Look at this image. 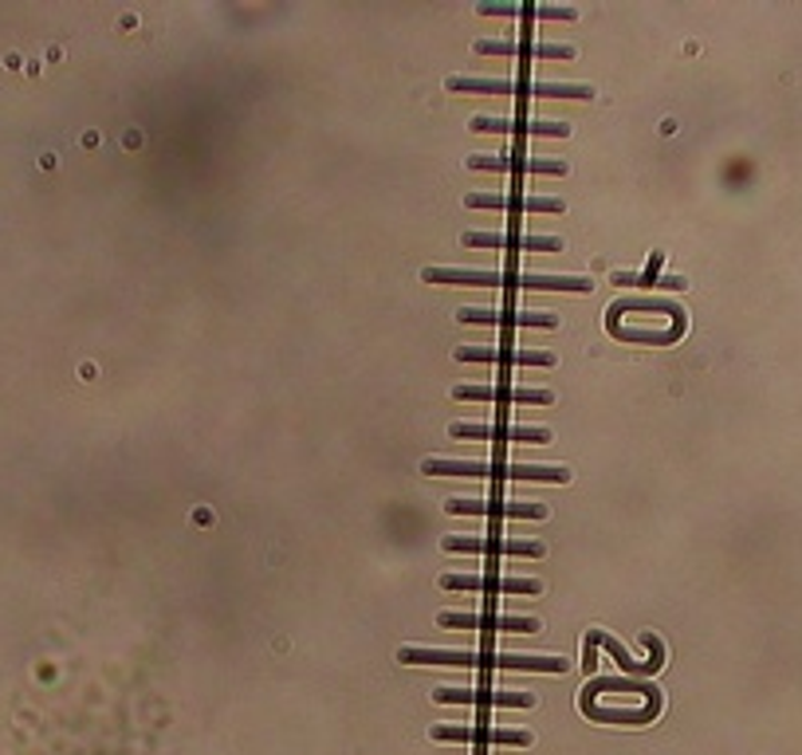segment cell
I'll list each match as a JSON object with an SVG mask.
<instances>
[{
    "label": "cell",
    "instance_id": "cell-16",
    "mask_svg": "<svg viewBox=\"0 0 802 755\" xmlns=\"http://www.w3.org/2000/svg\"><path fill=\"white\" fill-rule=\"evenodd\" d=\"M425 284H476V287H504V272H460V268H425Z\"/></svg>",
    "mask_w": 802,
    "mask_h": 755
},
{
    "label": "cell",
    "instance_id": "cell-24",
    "mask_svg": "<svg viewBox=\"0 0 802 755\" xmlns=\"http://www.w3.org/2000/svg\"><path fill=\"white\" fill-rule=\"evenodd\" d=\"M508 406H555V390H527V386H516L508 394Z\"/></svg>",
    "mask_w": 802,
    "mask_h": 755
},
{
    "label": "cell",
    "instance_id": "cell-21",
    "mask_svg": "<svg viewBox=\"0 0 802 755\" xmlns=\"http://www.w3.org/2000/svg\"><path fill=\"white\" fill-rule=\"evenodd\" d=\"M684 327H669V330H638V327H613L610 335L621 343H653V347H664V343H677L681 339Z\"/></svg>",
    "mask_w": 802,
    "mask_h": 755
},
{
    "label": "cell",
    "instance_id": "cell-18",
    "mask_svg": "<svg viewBox=\"0 0 802 755\" xmlns=\"http://www.w3.org/2000/svg\"><path fill=\"white\" fill-rule=\"evenodd\" d=\"M445 88L453 95H519V83H508V79H468V75H453Z\"/></svg>",
    "mask_w": 802,
    "mask_h": 755
},
{
    "label": "cell",
    "instance_id": "cell-25",
    "mask_svg": "<svg viewBox=\"0 0 802 755\" xmlns=\"http://www.w3.org/2000/svg\"><path fill=\"white\" fill-rule=\"evenodd\" d=\"M473 131H480V134H516V131H524V126H519V122H511V119H488V114H476Z\"/></svg>",
    "mask_w": 802,
    "mask_h": 755
},
{
    "label": "cell",
    "instance_id": "cell-26",
    "mask_svg": "<svg viewBox=\"0 0 802 755\" xmlns=\"http://www.w3.org/2000/svg\"><path fill=\"white\" fill-rule=\"evenodd\" d=\"M476 12H480V17H524V4H508V0H480V4H476Z\"/></svg>",
    "mask_w": 802,
    "mask_h": 755
},
{
    "label": "cell",
    "instance_id": "cell-15",
    "mask_svg": "<svg viewBox=\"0 0 802 755\" xmlns=\"http://www.w3.org/2000/svg\"><path fill=\"white\" fill-rule=\"evenodd\" d=\"M422 472L425 477H504V465H484V460H440L429 457L422 460Z\"/></svg>",
    "mask_w": 802,
    "mask_h": 755
},
{
    "label": "cell",
    "instance_id": "cell-10",
    "mask_svg": "<svg viewBox=\"0 0 802 755\" xmlns=\"http://www.w3.org/2000/svg\"><path fill=\"white\" fill-rule=\"evenodd\" d=\"M440 630H511V634H535L539 622L535 618H496V614H437Z\"/></svg>",
    "mask_w": 802,
    "mask_h": 755
},
{
    "label": "cell",
    "instance_id": "cell-6",
    "mask_svg": "<svg viewBox=\"0 0 802 755\" xmlns=\"http://www.w3.org/2000/svg\"><path fill=\"white\" fill-rule=\"evenodd\" d=\"M402 665H453V669H496V653H473V650H397Z\"/></svg>",
    "mask_w": 802,
    "mask_h": 755
},
{
    "label": "cell",
    "instance_id": "cell-4",
    "mask_svg": "<svg viewBox=\"0 0 802 755\" xmlns=\"http://www.w3.org/2000/svg\"><path fill=\"white\" fill-rule=\"evenodd\" d=\"M468 208H496V213H551L559 217L562 201L559 197H527V193H468Z\"/></svg>",
    "mask_w": 802,
    "mask_h": 755
},
{
    "label": "cell",
    "instance_id": "cell-14",
    "mask_svg": "<svg viewBox=\"0 0 802 755\" xmlns=\"http://www.w3.org/2000/svg\"><path fill=\"white\" fill-rule=\"evenodd\" d=\"M578 708H582V716H590V721H598V724H649L657 712H661V696H657V701H646L641 708H602V704L582 696Z\"/></svg>",
    "mask_w": 802,
    "mask_h": 755
},
{
    "label": "cell",
    "instance_id": "cell-11",
    "mask_svg": "<svg viewBox=\"0 0 802 755\" xmlns=\"http://www.w3.org/2000/svg\"><path fill=\"white\" fill-rule=\"evenodd\" d=\"M460 323H484V327H559V315L547 312H484V307H460Z\"/></svg>",
    "mask_w": 802,
    "mask_h": 755
},
{
    "label": "cell",
    "instance_id": "cell-22",
    "mask_svg": "<svg viewBox=\"0 0 802 755\" xmlns=\"http://www.w3.org/2000/svg\"><path fill=\"white\" fill-rule=\"evenodd\" d=\"M527 95H539V99H590L595 88H582V83H531Z\"/></svg>",
    "mask_w": 802,
    "mask_h": 755
},
{
    "label": "cell",
    "instance_id": "cell-13",
    "mask_svg": "<svg viewBox=\"0 0 802 755\" xmlns=\"http://www.w3.org/2000/svg\"><path fill=\"white\" fill-rule=\"evenodd\" d=\"M440 704H496V708H531L535 693H488V688H437Z\"/></svg>",
    "mask_w": 802,
    "mask_h": 755
},
{
    "label": "cell",
    "instance_id": "cell-8",
    "mask_svg": "<svg viewBox=\"0 0 802 755\" xmlns=\"http://www.w3.org/2000/svg\"><path fill=\"white\" fill-rule=\"evenodd\" d=\"M587 642H590V645H602V650L610 653L613 661H618V669H621V673H638V677H641V673H657V669L664 665V645L657 642L653 634H641V642L649 645V661H633L630 653H626V645H621V642H613V637L606 634V630H590V634H587Z\"/></svg>",
    "mask_w": 802,
    "mask_h": 755
},
{
    "label": "cell",
    "instance_id": "cell-12",
    "mask_svg": "<svg viewBox=\"0 0 802 755\" xmlns=\"http://www.w3.org/2000/svg\"><path fill=\"white\" fill-rule=\"evenodd\" d=\"M449 516H511V520H544V503H496V500H449Z\"/></svg>",
    "mask_w": 802,
    "mask_h": 755
},
{
    "label": "cell",
    "instance_id": "cell-23",
    "mask_svg": "<svg viewBox=\"0 0 802 755\" xmlns=\"http://www.w3.org/2000/svg\"><path fill=\"white\" fill-rule=\"evenodd\" d=\"M511 386L496 382V386H457L453 390V398L457 401H508Z\"/></svg>",
    "mask_w": 802,
    "mask_h": 755
},
{
    "label": "cell",
    "instance_id": "cell-3",
    "mask_svg": "<svg viewBox=\"0 0 802 755\" xmlns=\"http://www.w3.org/2000/svg\"><path fill=\"white\" fill-rule=\"evenodd\" d=\"M440 591H484V594H544V582L508 579V574H440Z\"/></svg>",
    "mask_w": 802,
    "mask_h": 755
},
{
    "label": "cell",
    "instance_id": "cell-7",
    "mask_svg": "<svg viewBox=\"0 0 802 755\" xmlns=\"http://www.w3.org/2000/svg\"><path fill=\"white\" fill-rule=\"evenodd\" d=\"M453 441H524V445H547L551 441V429H535V426H449Z\"/></svg>",
    "mask_w": 802,
    "mask_h": 755
},
{
    "label": "cell",
    "instance_id": "cell-1",
    "mask_svg": "<svg viewBox=\"0 0 802 755\" xmlns=\"http://www.w3.org/2000/svg\"><path fill=\"white\" fill-rule=\"evenodd\" d=\"M440 548L453 555H524L539 559L544 543L539 539H508V535H445Z\"/></svg>",
    "mask_w": 802,
    "mask_h": 755
},
{
    "label": "cell",
    "instance_id": "cell-5",
    "mask_svg": "<svg viewBox=\"0 0 802 755\" xmlns=\"http://www.w3.org/2000/svg\"><path fill=\"white\" fill-rule=\"evenodd\" d=\"M457 363H500V366H555V350H527V347H457Z\"/></svg>",
    "mask_w": 802,
    "mask_h": 755
},
{
    "label": "cell",
    "instance_id": "cell-9",
    "mask_svg": "<svg viewBox=\"0 0 802 755\" xmlns=\"http://www.w3.org/2000/svg\"><path fill=\"white\" fill-rule=\"evenodd\" d=\"M465 248H511V252H562L559 236H519V233H465Z\"/></svg>",
    "mask_w": 802,
    "mask_h": 755
},
{
    "label": "cell",
    "instance_id": "cell-20",
    "mask_svg": "<svg viewBox=\"0 0 802 755\" xmlns=\"http://www.w3.org/2000/svg\"><path fill=\"white\" fill-rule=\"evenodd\" d=\"M621 312H653V315H669L673 323H684V312L677 304H669V299H618V304L610 307V323L618 319Z\"/></svg>",
    "mask_w": 802,
    "mask_h": 755
},
{
    "label": "cell",
    "instance_id": "cell-17",
    "mask_svg": "<svg viewBox=\"0 0 802 755\" xmlns=\"http://www.w3.org/2000/svg\"><path fill=\"white\" fill-rule=\"evenodd\" d=\"M511 287H524V292H590V279L587 276H531V272H524V276H516V284Z\"/></svg>",
    "mask_w": 802,
    "mask_h": 755
},
{
    "label": "cell",
    "instance_id": "cell-19",
    "mask_svg": "<svg viewBox=\"0 0 802 755\" xmlns=\"http://www.w3.org/2000/svg\"><path fill=\"white\" fill-rule=\"evenodd\" d=\"M598 693H638V696H646V701H657L661 688L646 685V681H626V677H595L587 688H582V696H590V701H595Z\"/></svg>",
    "mask_w": 802,
    "mask_h": 755
},
{
    "label": "cell",
    "instance_id": "cell-27",
    "mask_svg": "<svg viewBox=\"0 0 802 755\" xmlns=\"http://www.w3.org/2000/svg\"><path fill=\"white\" fill-rule=\"evenodd\" d=\"M535 17L539 20H575L578 9H570V4H535Z\"/></svg>",
    "mask_w": 802,
    "mask_h": 755
},
{
    "label": "cell",
    "instance_id": "cell-2",
    "mask_svg": "<svg viewBox=\"0 0 802 755\" xmlns=\"http://www.w3.org/2000/svg\"><path fill=\"white\" fill-rule=\"evenodd\" d=\"M433 739H449V744H480V747H527L531 732L519 728H496V724H433Z\"/></svg>",
    "mask_w": 802,
    "mask_h": 755
}]
</instances>
